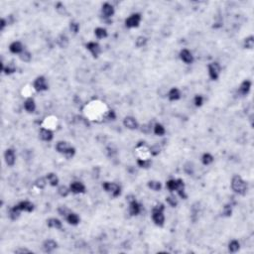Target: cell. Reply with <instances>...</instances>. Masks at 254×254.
I'll use <instances>...</instances> for the list:
<instances>
[{
    "mask_svg": "<svg viewBox=\"0 0 254 254\" xmlns=\"http://www.w3.org/2000/svg\"><path fill=\"white\" fill-rule=\"evenodd\" d=\"M166 187L168 188L169 190L171 192H176L178 193L182 199L186 200L187 199V194L185 192V184H184V181L181 179H171L166 183Z\"/></svg>",
    "mask_w": 254,
    "mask_h": 254,
    "instance_id": "6da1fadb",
    "label": "cell"
},
{
    "mask_svg": "<svg viewBox=\"0 0 254 254\" xmlns=\"http://www.w3.org/2000/svg\"><path fill=\"white\" fill-rule=\"evenodd\" d=\"M194 103L196 106H201L204 103V97H202V95H196L194 98Z\"/></svg>",
    "mask_w": 254,
    "mask_h": 254,
    "instance_id": "60d3db41",
    "label": "cell"
},
{
    "mask_svg": "<svg viewBox=\"0 0 254 254\" xmlns=\"http://www.w3.org/2000/svg\"><path fill=\"white\" fill-rule=\"evenodd\" d=\"M56 149L59 153L65 155L66 158L68 159H71L72 157H74L75 153V149L66 141H59L56 145Z\"/></svg>",
    "mask_w": 254,
    "mask_h": 254,
    "instance_id": "277c9868",
    "label": "cell"
},
{
    "mask_svg": "<svg viewBox=\"0 0 254 254\" xmlns=\"http://www.w3.org/2000/svg\"><path fill=\"white\" fill-rule=\"evenodd\" d=\"M137 164H138V166L141 167V168H149L150 165H151V160L149 158H146V159L139 158L137 160Z\"/></svg>",
    "mask_w": 254,
    "mask_h": 254,
    "instance_id": "1f68e13d",
    "label": "cell"
},
{
    "mask_svg": "<svg viewBox=\"0 0 254 254\" xmlns=\"http://www.w3.org/2000/svg\"><path fill=\"white\" fill-rule=\"evenodd\" d=\"M102 188L105 190V192L109 193L113 198H116V196H120V194H121V188L115 183L104 182L102 184Z\"/></svg>",
    "mask_w": 254,
    "mask_h": 254,
    "instance_id": "5b68a950",
    "label": "cell"
},
{
    "mask_svg": "<svg viewBox=\"0 0 254 254\" xmlns=\"http://www.w3.org/2000/svg\"><path fill=\"white\" fill-rule=\"evenodd\" d=\"M69 190L74 194H82L86 192V187L80 182H74L69 186Z\"/></svg>",
    "mask_w": 254,
    "mask_h": 254,
    "instance_id": "7c38bea8",
    "label": "cell"
},
{
    "mask_svg": "<svg viewBox=\"0 0 254 254\" xmlns=\"http://www.w3.org/2000/svg\"><path fill=\"white\" fill-rule=\"evenodd\" d=\"M20 213H21V209L18 207V206H14L10 209L9 212V217L12 218V219H17L19 217H20Z\"/></svg>",
    "mask_w": 254,
    "mask_h": 254,
    "instance_id": "484cf974",
    "label": "cell"
},
{
    "mask_svg": "<svg viewBox=\"0 0 254 254\" xmlns=\"http://www.w3.org/2000/svg\"><path fill=\"white\" fill-rule=\"evenodd\" d=\"M46 185H47V181L46 179H44V178H39V179H37L35 181V186L40 190H43L46 187Z\"/></svg>",
    "mask_w": 254,
    "mask_h": 254,
    "instance_id": "d590c367",
    "label": "cell"
},
{
    "mask_svg": "<svg viewBox=\"0 0 254 254\" xmlns=\"http://www.w3.org/2000/svg\"><path fill=\"white\" fill-rule=\"evenodd\" d=\"M106 117H107V119H109V120H114L116 118V114L113 110H109L106 114Z\"/></svg>",
    "mask_w": 254,
    "mask_h": 254,
    "instance_id": "bcb514c9",
    "label": "cell"
},
{
    "mask_svg": "<svg viewBox=\"0 0 254 254\" xmlns=\"http://www.w3.org/2000/svg\"><path fill=\"white\" fill-rule=\"evenodd\" d=\"M86 47L91 52V54L92 55L93 58H97L98 55L101 52V49H100L99 44L97 43V42H90V43H87Z\"/></svg>",
    "mask_w": 254,
    "mask_h": 254,
    "instance_id": "9c48e42d",
    "label": "cell"
},
{
    "mask_svg": "<svg viewBox=\"0 0 254 254\" xmlns=\"http://www.w3.org/2000/svg\"><path fill=\"white\" fill-rule=\"evenodd\" d=\"M149 152H150V154H151V155L157 156L159 153H160V147H159L158 145H153V146H152V147L149 149Z\"/></svg>",
    "mask_w": 254,
    "mask_h": 254,
    "instance_id": "ab89813d",
    "label": "cell"
},
{
    "mask_svg": "<svg viewBox=\"0 0 254 254\" xmlns=\"http://www.w3.org/2000/svg\"><path fill=\"white\" fill-rule=\"evenodd\" d=\"M5 26H6V21H5V19H1V30H3Z\"/></svg>",
    "mask_w": 254,
    "mask_h": 254,
    "instance_id": "816d5d0a",
    "label": "cell"
},
{
    "mask_svg": "<svg viewBox=\"0 0 254 254\" xmlns=\"http://www.w3.org/2000/svg\"><path fill=\"white\" fill-rule=\"evenodd\" d=\"M59 213L61 214V215H63V217H67V215L69 214V209L67 208V207H60L59 209Z\"/></svg>",
    "mask_w": 254,
    "mask_h": 254,
    "instance_id": "ee69618b",
    "label": "cell"
},
{
    "mask_svg": "<svg viewBox=\"0 0 254 254\" xmlns=\"http://www.w3.org/2000/svg\"><path fill=\"white\" fill-rule=\"evenodd\" d=\"M250 88H251V81L244 80V81H242V84H241L239 86V92L242 95H246L250 91Z\"/></svg>",
    "mask_w": 254,
    "mask_h": 254,
    "instance_id": "603a6c76",
    "label": "cell"
},
{
    "mask_svg": "<svg viewBox=\"0 0 254 254\" xmlns=\"http://www.w3.org/2000/svg\"><path fill=\"white\" fill-rule=\"evenodd\" d=\"M153 129H154V133L158 136H163L165 134V132H166L165 127L160 123H156L153 127Z\"/></svg>",
    "mask_w": 254,
    "mask_h": 254,
    "instance_id": "f1b7e54d",
    "label": "cell"
},
{
    "mask_svg": "<svg viewBox=\"0 0 254 254\" xmlns=\"http://www.w3.org/2000/svg\"><path fill=\"white\" fill-rule=\"evenodd\" d=\"M231 188L238 195H244L247 190V184L245 181L238 175L233 176L231 180Z\"/></svg>",
    "mask_w": 254,
    "mask_h": 254,
    "instance_id": "7a4b0ae2",
    "label": "cell"
},
{
    "mask_svg": "<svg viewBox=\"0 0 254 254\" xmlns=\"http://www.w3.org/2000/svg\"><path fill=\"white\" fill-rule=\"evenodd\" d=\"M67 218V221L69 222V224L72 225H77L79 222H80V218L77 213H69V214L66 217Z\"/></svg>",
    "mask_w": 254,
    "mask_h": 254,
    "instance_id": "d4e9b609",
    "label": "cell"
},
{
    "mask_svg": "<svg viewBox=\"0 0 254 254\" xmlns=\"http://www.w3.org/2000/svg\"><path fill=\"white\" fill-rule=\"evenodd\" d=\"M9 50H10V52L12 54H21L24 51L23 45L18 41H15L13 43H11L10 46H9Z\"/></svg>",
    "mask_w": 254,
    "mask_h": 254,
    "instance_id": "ac0fdd59",
    "label": "cell"
},
{
    "mask_svg": "<svg viewBox=\"0 0 254 254\" xmlns=\"http://www.w3.org/2000/svg\"><path fill=\"white\" fill-rule=\"evenodd\" d=\"M166 202L173 207H175L178 205V201H177V199L175 198V196H168V198H166Z\"/></svg>",
    "mask_w": 254,
    "mask_h": 254,
    "instance_id": "b9f144b4",
    "label": "cell"
},
{
    "mask_svg": "<svg viewBox=\"0 0 254 254\" xmlns=\"http://www.w3.org/2000/svg\"><path fill=\"white\" fill-rule=\"evenodd\" d=\"M193 170H194V168H193V165L192 164H187L186 165V167H185V172L187 173V174H189V175H190V174H193Z\"/></svg>",
    "mask_w": 254,
    "mask_h": 254,
    "instance_id": "7dc6e473",
    "label": "cell"
},
{
    "mask_svg": "<svg viewBox=\"0 0 254 254\" xmlns=\"http://www.w3.org/2000/svg\"><path fill=\"white\" fill-rule=\"evenodd\" d=\"M181 60L186 64H192L194 62V56L188 49H183L180 52Z\"/></svg>",
    "mask_w": 254,
    "mask_h": 254,
    "instance_id": "8fae6325",
    "label": "cell"
},
{
    "mask_svg": "<svg viewBox=\"0 0 254 254\" xmlns=\"http://www.w3.org/2000/svg\"><path fill=\"white\" fill-rule=\"evenodd\" d=\"M18 207L21 209V212H27V213H31L34 209V205L30 202L29 201H23L21 202H19L17 205Z\"/></svg>",
    "mask_w": 254,
    "mask_h": 254,
    "instance_id": "d6986e66",
    "label": "cell"
},
{
    "mask_svg": "<svg viewBox=\"0 0 254 254\" xmlns=\"http://www.w3.org/2000/svg\"><path fill=\"white\" fill-rule=\"evenodd\" d=\"M57 245H58V244H57V242L55 240L48 239L43 243V249H44V251L47 252V253H51L57 248Z\"/></svg>",
    "mask_w": 254,
    "mask_h": 254,
    "instance_id": "2e32d148",
    "label": "cell"
},
{
    "mask_svg": "<svg viewBox=\"0 0 254 254\" xmlns=\"http://www.w3.org/2000/svg\"><path fill=\"white\" fill-rule=\"evenodd\" d=\"M168 97L171 101H175L181 98V91L178 90L177 87H173L171 88L169 93H168Z\"/></svg>",
    "mask_w": 254,
    "mask_h": 254,
    "instance_id": "7402d4cb",
    "label": "cell"
},
{
    "mask_svg": "<svg viewBox=\"0 0 254 254\" xmlns=\"http://www.w3.org/2000/svg\"><path fill=\"white\" fill-rule=\"evenodd\" d=\"M224 214L227 215V217H229L231 214V206H225L224 208Z\"/></svg>",
    "mask_w": 254,
    "mask_h": 254,
    "instance_id": "681fc988",
    "label": "cell"
},
{
    "mask_svg": "<svg viewBox=\"0 0 254 254\" xmlns=\"http://www.w3.org/2000/svg\"><path fill=\"white\" fill-rule=\"evenodd\" d=\"M253 47H254V38H253V36H249V37L245 38V40H244V48L251 50Z\"/></svg>",
    "mask_w": 254,
    "mask_h": 254,
    "instance_id": "836d02e7",
    "label": "cell"
},
{
    "mask_svg": "<svg viewBox=\"0 0 254 254\" xmlns=\"http://www.w3.org/2000/svg\"><path fill=\"white\" fill-rule=\"evenodd\" d=\"M2 71L6 74V75H11L16 72V67L13 65V64H8V66L4 67V69Z\"/></svg>",
    "mask_w": 254,
    "mask_h": 254,
    "instance_id": "8d00e7d4",
    "label": "cell"
},
{
    "mask_svg": "<svg viewBox=\"0 0 254 254\" xmlns=\"http://www.w3.org/2000/svg\"><path fill=\"white\" fill-rule=\"evenodd\" d=\"M57 44H58V46L65 49L69 46V38L67 37V35L65 34H62L58 37V39H57Z\"/></svg>",
    "mask_w": 254,
    "mask_h": 254,
    "instance_id": "cb8c5ba5",
    "label": "cell"
},
{
    "mask_svg": "<svg viewBox=\"0 0 254 254\" xmlns=\"http://www.w3.org/2000/svg\"><path fill=\"white\" fill-rule=\"evenodd\" d=\"M141 212V206L140 204H138V202L134 200H132L129 202V213L131 215H137L139 214Z\"/></svg>",
    "mask_w": 254,
    "mask_h": 254,
    "instance_id": "9a60e30c",
    "label": "cell"
},
{
    "mask_svg": "<svg viewBox=\"0 0 254 254\" xmlns=\"http://www.w3.org/2000/svg\"><path fill=\"white\" fill-rule=\"evenodd\" d=\"M56 9L58 10V12H60V13H65L66 12V8H65V6H64L62 3H58L56 5Z\"/></svg>",
    "mask_w": 254,
    "mask_h": 254,
    "instance_id": "f6af8a7d",
    "label": "cell"
},
{
    "mask_svg": "<svg viewBox=\"0 0 254 254\" xmlns=\"http://www.w3.org/2000/svg\"><path fill=\"white\" fill-rule=\"evenodd\" d=\"M148 188L151 189L152 190H155V192H158L162 189V185L159 181H150L148 182Z\"/></svg>",
    "mask_w": 254,
    "mask_h": 254,
    "instance_id": "4dcf8cb0",
    "label": "cell"
},
{
    "mask_svg": "<svg viewBox=\"0 0 254 254\" xmlns=\"http://www.w3.org/2000/svg\"><path fill=\"white\" fill-rule=\"evenodd\" d=\"M239 247H240V244L237 240H231L229 244H228V250L232 253H235L239 250Z\"/></svg>",
    "mask_w": 254,
    "mask_h": 254,
    "instance_id": "f546056e",
    "label": "cell"
},
{
    "mask_svg": "<svg viewBox=\"0 0 254 254\" xmlns=\"http://www.w3.org/2000/svg\"><path fill=\"white\" fill-rule=\"evenodd\" d=\"M94 35L97 36V38H98V39H103V38L107 37V31L106 29L102 27H98L94 30Z\"/></svg>",
    "mask_w": 254,
    "mask_h": 254,
    "instance_id": "83f0119b",
    "label": "cell"
},
{
    "mask_svg": "<svg viewBox=\"0 0 254 254\" xmlns=\"http://www.w3.org/2000/svg\"><path fill=\"white\" fill-rule=\"evenodd\" d=\"M24 108L26 111L32 113V112H34L35 109H36V103H35V101L33 98H27L26 101L24 102Z\"/></svg>",
    "mask_w": 254,
    "mask_h": 254,
    "instance_id": "ffe728a7",
    "label": "cell"
},
{
    "mask_svg": "<svg viewBox=\"0 0 254 254\" xmlns=\"http://www.w3.org/2000/svg\"><path fill=\"white\" fill-rule=\"evenodd\" d=\"M141 19H142L141 14L139 13L132 14L125 20V26L127 28H136L139 26V24H140Z\"/></svg>",
    "mask_w": 254,
    "mask_h": 254,
    "instance_id": "52a82bcc",
    "label": "cell"
},
{
    "mask_svg": "<svg viewBox=\"0 0 254 254\" xmlns=\"http://www.w3.org/2000/svg\"><path fill=\"white\" fill-rule=\"evenodd\" d=\"M202 162L204 165H209V164H212L213 162V157L209 154V153H205L204 155H202Z\"/></svg>",
    "mask_w": 254,
    "mask_h": 254,
    "instance_id": "d6a6232c",
    "label": "cell"
},
{
    "mask_svg": "<svg viewBox=\"0 0 254 254\" xmlns=\"http://www.w3.org/2000/svg\"><path fill=\"white\" fill-rule=\"evenodd\" d=\"M123 125L126 127V128L128 129H131V130H134V129H137L138 128V123L135 120L134 117H131V116H127L124 118L123 120Z\"/></svg>",
    "mask_w": 254,
    "mask_h": 254,
    "instance_id": "5bb4252c",
    "label": "cell"
},
{
    "mask_svg": "<svg viewBox=\"0 0 254 254\" xmlns=\"http://www.w3.org/2000/svg\"><path fill=\"white\" fill-rule=\"evenodd\" d=\"M69 29H71V31L75 34V33H78L79 30H80V25L77 22H71V24H69Z\"/></svg>",
    "mask_w": 254,
    "mask_h": 254,
    "instance_id": "7bdbcfd3",
    "label": "cell"
},
{
    "mask_svg": "<svg viewBox=\"0 0 254 254\" xmlns=\"http://www.w3.org/2000/svg\"><path fill=\"white\" fill-rule=\"evenodd\" d=\"M30 252H31L30 250L25 249V248H20V249L15 250V253H30Z\"/></svg>",
    "mask_w": 254,
    "mask_h": 254,
    "instance_id": "f907efd6",
    "label": "cell"
},
{
    "mask_svg": "<svg viewBox=\"0 0 254 254\" xmlns=\"http://www.w3.org/2000/svg\"><path fill=\"white\" fill-rule=\"evenodd\" d=\"M164 205L160 204L156 206L153 211H152V219L154 224L158 226H163L165 222V215H164Z\"/></svg>",
    "mask_w": 254,
    "mask_h": 254,
    "instance_id": "3957f363",
    "label": "cell"
},
{
    "mask_svg": "<svg viewBox=\"0 0 254 254\" xmlns=\"http://www.w3.org/2000/svg\"><path fill=\"white\" fill-rule=\"evenodd\" d=\"M33 88L36 91H45L48 90V84H47V80L44 77H38L34 84H33Z\"/></svg>",
    "mask_w": 254,
    "mask_h": 254,
    "instance_id": "ba28073f",
    "label": "cell"
},
{
    "mask_svg": "<svg viewBox=\"0 0 254 254\" xmlns=\"http://www.w3.org/2000/svg\"><path fill=\"white\" fill-rule=\"evenodd\" d=\"M69 192H71V190H69V188H68L66 186H61L58 189L59 195L61 196H63V198H66V196H68V195L69 194Z\"/></svg>",
    "mask_w": 254,
    "mask_h": 254,
    "instance_id": "e575fe53",
    "label": "cell"
},
{
    "mask_svg": "<svg viewBox=\"0 0 254 254\" xmlns=\"http://www.w3.org/2000/svg\"><path fill=\"white\" fill-rule=\"evenodd\" d=\"M39 137L43 141H51L54 138V134L50 128H42L39 132Z\"/></svg>",
    "mask_w": 254,
    "mask_h": 254,
    "instance_id": "4fadbf2b",
    "label": "cell"
},
{
    "mask_svg": "<svg viewBox=\"0 0 254 254\" xmlns=\"http://www.w3.org/2000/svg\"><path fill=\"white\" fill-rule=\"evenodd\" d=\"M101 12L105 18H109L114 14V8L110 3H104L101 8Z\"/></svg>",
    "mask_w": 254,
    "mask_h": 254,
    "instance_id": "e0dca14e",
    "label": "cell"
},
{
    "mask_svg": "<svg viewBox=\"0 0 254 254\" xmlns=\"http://www.w3.org/2000/svg\"><path fill=\"white\" fill-rule=\"evenodd\" d=\"M4 159H5V163L8 165V166H13L16 162V157H15V152L12 149H7L4 153Z\"/></svg>",
    "mask_w": 254,
    "mask_h": 254,
    "instance_id": "30bf717a",
    "label": "cell"
},
{
    "mask_svg": "<svg viewBox=\"0 0 254 254\" xmlns=\"http://www.w3.org/2000/svg\"><path fill=\"white\" fill-rule=\"evenodd\" d=\"M207 69H208V75L213 80H217L219 77L220 74V66L219 64L214 62V63H211L208 64L207 66Z\"/></svg>",
    "mask_w": 254,
    "mask_h": 254,
    "instance_id": "8992f818",
    "label": "cell"
},
{
    "mask_svg": "<svg viewBox=\"0 0 254 254\" xmlns=\"http://www.w3.org/2000/svg\"><path fill=\"white\" fill-rule=\"evenodd\" d=\"M20 59H21V61H23L25 63H29L32 59V56L28 51H23V52L20 54Z\"/></svg>",
    "mask_w": 254,
    "mask_h": 254,
    "instance_id": "74e56055",
    "label": "cell"
},
{
    "mask_svg": "<svg viewBox=\"0 0 254 254\" xmlns=\"http://www.w3.org/2000/svg\"><path fill=\"white\" fill-rule=\"evenodd\" d=\"M151 124H144L143 126H142V128H141V130H142V132H144V133H149L150 131H151Z\"/></svg>",
    "mask_w": 254,
    "mask_h": 254,
    "instance_id": "c3c4849f",
    "label": "cell"
},
{
    "mask_svg": "<svg viewBox=\"0 0 254 254\" xmlns=\"http://www.w3.org/2000/svg\"><path fill=\"white\" fill-rule=\"evenodd\" d=\"M47 181L50 183L51 186L56 187V186H58V184H59V178L57 177V175H55L53 173H50L47 175Z\"/></svg>",
    "mask_w": 254,
    "mask_h": 254,
    "instance_id": "4316f807",
    "label": "cell"
},
{
    "mask_svg": "<svg viewBox=\"0 0 254 254\" xmlns=\"http://www.w3.org/2000/svg\"><path fill=\"white\" fill-rule=\"evenodd\" d=\"M47 224L49 227H52V228H56V229H62L63 227V224L62 221L58 218H49L47 220Z\"/></svg>",
    "mask_w": 254,
    "mask_h": 254,
    "instance_id": "44dd1931",
    "label": "cell"
},
{
    "mask_svg": "<svg viewBox=\"0 0 254 254\" xmlns=\"http://www.w3.org/2000/svg\"><path fill=\"white\" fill-rule=\"evenodd\" d=\"M146 43H147V38L143 37V36H140V37H138L137 40H136V46L140 48V47L145 46Z\"/></svg>",
    "mask_w": 254,
    "mask_h": 254,
    "instance_id": "f35d334b",
    "label": "cell"
}]
</instances>
